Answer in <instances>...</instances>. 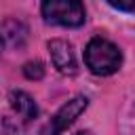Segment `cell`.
Here are the masks:
<instances>
[{
  "instance_id": "obj_9",
  "label": "cell",
  "mask_w": 135,
  "mask_h": 135,
  "mask_svg": "<svg viewBox=\"0 0 135 135\" xmlns=\"http://www.w3.org/2000/svg\"><path fill=\"white\" fill-rule=\"evenodd\" d=\"M76 135H91V133H84V131H82V133H76Z\"/></svg>"
},
{
  "instance_id": "obj_5",
  "label": "cell",
  "mask_w": 135,
  "mask_h": 135,
  "mask_svg": "<svg viewBox=\"0 0 135 135\" xmlns=\"http://www.w3.org/2000/svg\"><path fill=\"white\" fill-rule=\"evenodd\" d=\"M8 101H11L13 112L19 116V120L30 122L32 118H36L38 105H36V101H34L27 93H23V91H13V93L8 95Z\"/></svg>"
},
{
  "instance_id": "obj_4",
  "label": "cell",
  "mask_w": 135,
  "mask_h": 135,
  "mask_svg": "<svg viewBox=\"0 0 135 135\" xmlns=\"http://www.w3.org/2000/svg\"><path fill=\"white\" fill-rule=\"evenodd\" d=\"M49 53H51V61H53V65L57 68V72H61V74H65V76L76 74L78 68H76L74 49H72L70 42L55 38V40L49 42Z\"/></svg>"
},
{
  "instance_id": "obj_2",
  "label": "cell",
  "mask_w": 135,
  "mask_h": 135,
  "mask_svg": "<svg viewBox=\"0 0 135 135\" xmlns=\"http://www.w3.org/2000/svg\"><path fill=\"white\" fill-rule=\"evenodd\" d=\"M42 17L46 23L78 27L84 23V6L76 0H49L42 2Z\"/></svg>"
},
{
  "instance_id": "obj_1",
  "label": "cell",
  "mask_w": 135,
  "mask_h": 135,
  "mask_svg": "<svg viewBox=\"0 0 135 135\" xmlns=\"http://www.w3.org/2000/svg\"><path fill=\"white\" fill-rule=\"evenodd\" d=\"M84 61L93 74L110 76L120 68L122 55L114 42H110L105 38H93L84 49Z\"/></svg>"
},
{
  "instance_id": "obj_3",
  "label": "cell",
  "mask_w": 135,
  "mask_h": 135,
  "mask_svg": "<svg viewBox=\"0 0 135 135\" xmlns=\"http://www.w3.org/2000/svg\"><path fill=\"white\" fill-rule=\"evenodd\" d=\"M86 97L84 95H76L74 99H70V101H65L59 110H57V114L51 118V122L42 129V135H61L84 110H86Z\"/></svg>"
},
{
  "instance_id": "obj_7",
  "label": "cell",
  "mask_w": 135,
  "mask_h": 135,
  "mask_svg": "<svg viewBox=\"0 0 135 135\" xmlns=\"http://www.w3.org/2000/svg\"><path fill=\"white\" fill-rule=\"evenodd\" d=\"M110 6H114V8H118V11H135V0H129V2H122V0H112L110 2Z\"/></svg>"
},
{
  "instance_id": "obj_6",
  "label": "cell",
  "mask_w": 135,
  "mask_h": 135,
  "mask_svg": "<svg viewBox=\"0 0 135 135\" xmlns=\"http://www.w3.org/2000/svg\"><path fill=\"white\" fill-rule=\"evenodd\" d=\"M23 74L27 78H42L44 76V68H42L40 61H30V63L23 65Z\"/></svg>"
},
{
  "instance_id": "obj_8",
  "label": "cell",
  "mask_w": 135,
  "mask_h": 135,
  "mask_svg": "<svg viewBox=\"0 0 135 135\" xmlns=\"http://www.w3.org/2000/svg\"><path fill=\"white\" fill-rule=\"evenodd\" d=\"M2 44H4V38H2V32H0V49H2Z\"/></svg>"
}]
</instances>
